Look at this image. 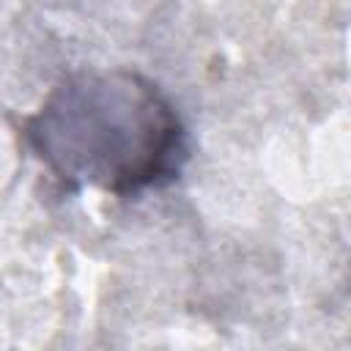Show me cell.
Masks as SVG:
<instances>
[{
	"label": "cell",
	"instance_id": "1",
	"mask_svg": "<svg viewBox=\"0 0 351 351\" xmlns=\"http://www.w3.org/2000/svg\"><path fill=\"white\" fill-rule=\"evenodd\" d=\"M22 137L69 189L134 197L181 178L186 123L173 99L134 69H77L55 80Z\"/></svg>",
	"mask_w": 351,
	"mask_h": 351
}]
</instances>
